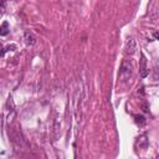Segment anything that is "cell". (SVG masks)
<instances>
[{
  "label": "cell",
  "mask_w": 159,
  "mask_h": 159,
  "mask_svg": "<svg viewBox=\"0 0 159 159\" xmlns=\"http://www.w3.org/2000/svg\"><path fill=\"white\" fill-rule=\"evenodd\" d=\"M139 73L142 78H145L149 73V70L147 67V57L143 52H140V61H139Z\"/></svg>",
  "instance_id": "6da1fadb"
},
{
  "label": "cell",
  "mask_w": 159,
  "mask_h": 159,
  "mask_svg": "<svg viewBox=\"0 0 159 159\" xmlns=\"http://www.w3.org/2000/svg\"><path fill=\"white\" fill-rule=\"evenodd\" d=\"M132 65L128 62V61H123L122 65H120V68H119V76L120 77H124V78H128L130 75H132Z\"/></svg>",
  "instance_id": "7a4b0ae2"
},
{
  "label": "cell",
  "mask_w": 159,
  "mask_h": 159,
  "mask_svg": "<svg viewBox=\"0 0 159 159\" xmlns=\"http://www.w3.org/2000/svg\"><path fill=\"white\" fill-rule=\"evenodd\" d=\"M135 145L139 149H147V147H148V137H147V134H140L137 138Z\"/></svg>",
  "instance_id": "3957f363"
},
{
  "label": "cell",
  "mask_w": 159,
  "mask_h": 159,
  "mask_svg": "<svg viewBox=\"0 0 159 159\" xmlns=\"http://www.w3.org/2000/svg\"><path fill=\"white\" fill-rule=\"evenodd\" d=\"M135 50H137V43H135V41H134L133 39H128L127 45H125V51H127V53L133 55V53L135 52Z\"/></svg>",
  "instance_id": "277c9868"
},
{
  "label": "cell",
  "mask_w": 159,
  "mask_h": 159,
  "mask_svg": "<svg viewBox=\"0 0 159 159\" xmlns=\"http://www.w3.org/2000/svg\"><path fill=\"white\" fill-rule=\"evenodd\" d=\"M133 118H134L135 124H137V125H139V127H143V125L147 123L145 117H144V116H142V114H134V116H133Z\"/></svg>",
  "instance_id": "5b68a950"
},
{
  "label": "cell",
  "mask_w": 159,
  "mask_h": 159,
  "mask_svg": "<svg viewBox=\"0 0 159 159\" xmlns=\"http://www.w3.org/2000/svg\"><path fill=\"white\" fill-rule=\"evenodd\" d=\"M25 42H26V45H29V46H32L34 43H35V37H34V35L30 32V31H25Z\"/></svg>",
  "instance_id": "8992f818"
},
{
  "label": "cell",
  "mask_w": 159,
  "mask_h": 159,
  "mask_svg": "<svg viewBox=\"0 0 159 159\" xmlns=\"http://www.w3.org/2000/svg\"><path fill=\"white\" fill-rule=\"evenodd\" d=\"M9 32V22L7 21H4L1 24V29H0V35L1 36H5L6 34Z\"/></svg>",
  "instance_id": "52a82bcc"
},
{
  "label": "cell",
  "mask_w": 159,
  "mask_h": 159,
  "mask_svg": "<svg viewBox=\"0 0 159 159\" xmlns=\"http://www.w3.org/2000/svg\"><path fill=\"white\" fill-rule=\"evenodd\" d=\"M153 36H154L157 40H159V31H154V32H153Z\"/></svg>",
  "instance_id": "ba28073f"
},
{
  "label": "cell",
  "mask_w": 159,
  "mask_h": 159,
  "mask_svg": "<svg viewBox=\"0 0 159 159\" xmlns=\"http://www.w3.org/2000/svg\"><path fill=\"white\" fill-rule=\"evenodd\" d=\"M5 2H6V0H1V10L4 11V9H5Z\"/></svg>",
  "instance_id": "9c48e42d"
}]
</instances>
